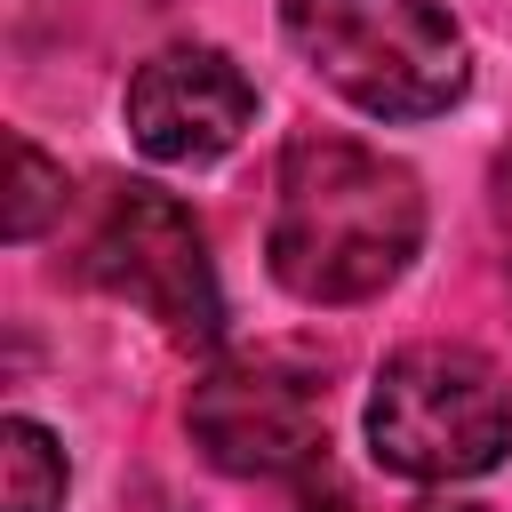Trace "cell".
I'll return each mask as SVG.
<instances>
[{
    "label": "cell",
    "instance_id": "cell-1",
    "mask_svg": "<svg viewBox=\"0 0 512 512\" xmlns=\"http://www.w3.org/2000/svg\"><path fill=\"white\" fill-rule=\"evenodd\" d=\"M424 240V192L400 160L352 136H288L272 176V280L296 304H368L384 296Z\"/></svg>",
    "mask_w": 512,
    "mask_h": 512
},
{
    "label": "cell",
    "instance_id": "cell-2",
    "mask_svg": "<svg viewBox=\"0 0 512 512\" xmlns=\"http://www.w3.org/2000/svg\"><path fill=\"white\" fill-rule=\"evenodd\" d=\"M280 32L368 120H432L472 88V48L440 0H280Z\"/></svg>",
    "mask_w": 512,
    "mask_h": 512
},
{
    "label": "cell",
    "instance_id": "cell-3",
    "mask_svg": "<svg viewBox=\"0 0 512 512\" xmlns=\"http://www.w3.org/2000/svg\"><path fill=\"white\" fill-rule=\"evenodd\" d=\"M368 448L400 480H480L512 448V392L472 344H400L368 384Z\"/></svg>",
    "mask_w": 512,
    "mask_h": 512
},
{
    "label": "cell",
    "instance_id": "cell-4",
    "mask_svg": "<svg viewBox=\"0 0 512 512\" xmlns=\"http://www.w3.org/2000/svg\"><path fill=\"white\" fill-rule=\"evenodd\" d=\"M184 424L232 480H312L328 456V384L288 352H240L192 384Z\"/></svg>",
    "mask_w": 512,
    "mask_h": 512
},
{
    "label": "cell",
    "instance_id": "cell-5",
    "mask_svg": "<svg viewBox=\"0 0 512 512\" xmlns=\"http://www.w3.org/2000/svg\"><path fill=\"white\" fill-rule=\"evenodd\" d=\"M80 272L136 304L144 320H160L184 344H216L224 328V296H216V264H208V232L184 200L152 192V184H120L80 248Z\"/></svg>",
    "mask_w": 512,
    "mask_h": 512
},
{
    "label": "cell",
    "instance_id": "cell-6",
    "mask_svg": "<svg viewBox=\"0 0 512 512\" xmlns=\"http://www.w3.org/2000/svg\"><path fill=\"white\" fill-rule=\"evenodd\" d=\"M120 120L136 136L144 160L160 168H208L224 160L248 128H256V80L208 48V40H176L160 56H144L120 88Z\"/></svg>",
    "mask_w": 512,
    "mask_h": 512
},
{
    "label": "cell",
    "instance_id": "cell-7",
    "mask_svg": "<svg viewBox=\"0 0 512 512\" xmlns=\"http://www.w3.org/2000/svg\"><path fill=\"white\" fill-rule=\"evenodd\" d=\"M56 504H64V448L32 416H8L0 424V512H56Z\"/></svg>",
    "mask_w": 512,
    "mask_h": 512
},
{
    "label": "cell",
    "instance_id": "cell-8",
    "mask_svg": "<svg viewBox=\"0 0 512 512\" xmlns=\"http://www.w3.org/2000/svg\"><path fill=\"white\" fill-rule=\"evenodd\" d=\"M8 168H16V184H8V240H40L48 216H64V168L32 136H8Z\"/></svg>",
    "mask_w": 512,
    "mask_h": 512
},
{
    "label": "cell",
    "instance_id": "cell-9",
    "mask_svg": "<svg viewBox=\"0 0 512 512\" xmlns=\"http://www.w3.org/2000/svg\"><path fill=\"white\" fill-rule=\"evenodd\" d=\"M488 216H496V240H504V288H512V160L488 168Z\"/></svg>",
    "mask_w": 512,
    "mask_h": 512
},
{
    "label": "cell",
    "instance_id": "cell-10",
    "mask_svg": "<svg viewBox=\"0 0 512 512\" xmlns=\"http://www.w3.org/2000/svg\"><path fill=\"white\" fill-rule=\"evenodd\" d=\"M40 8H56V16H64V8H72V0H8V16H16V32H24V24H32V16H40ZM136 8H152V0H136Z\"/></svg>",
    "mask_w": 512,
    "mask_h": 512
},
{
    "label": "cell",
    "instance_id": "cell-11",
    "mask_svg": "<svg viewBox=\"0 0 512 512\" xmlns=\"http://www.w3.org/2000/svg\"><path fill=\"white\" fill-rule=\"evenodd\" d=\"M416 512H488V504H464V496H432V504H416Z\"/></svg>",
    "mask_w": 512,
    "mask_h": 512
}]
</instances>
